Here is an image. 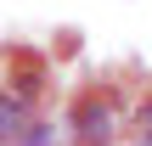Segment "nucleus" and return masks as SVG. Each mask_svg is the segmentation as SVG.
Segmentation results:
<instances>
[{"label": "nucleus", "mask_w": 152, "mask_h": 146, "mask_svg": "<svg viewBox=\"0 0 152 146\" xmlns=\"http://www.w3.org/2000/svg\"><path fill=\"white\" fill-rule=\"evenodd\" d=\"M73 141H79V146L118 141V107H113L107 96H85V101L73 107Z\"/></svg>", "instance_id": "1"}, {"label": "nucleus", "mask_w": 152, "mask_h": 146, "mask_svg": "<svg viewBox=\"0 0 152 146\" xmlns=\"http://www.w3.org/2000/svg\"><path fill=\"white\" fill-rule=\"evenodd\" d=\"M28 129H34V107L0 90V146H23Z\"/></svg>", "instance_id": "2"}, {"label": "nucleus", "mask_w": 152, "mask_h": 146, "mask_svg": "<svg viewBox=\"0 0 152 146\" xmlns=\"http://www.w3.org/2000/svg\"><path fill=\"white\" fill-rule=\"evenodd\" d=\"M6 96H17V101L34 107V101H39V68H34V62H17V68L6 73Z\"/></svg>", "instance_id": "3"}, {"label": "nucleus", "mask_w": 152, "mask_h": 146, "mask_svg": "<svg viewBox=\"0 0 152 146\" xmlns=\"http://www.w3.org/2000/svg\"><path fill=\"white\" fill-rule=\"evenodd\" d=\"M135 141H141V146H152V101L141 107V118H135Z\"/></svg>", "instance_id": "4"}, {"label": "nucleus", "mask_w": 152, "mask_h": 146, "mask_svg": "<svg viewBox=\"0 0 152 146\" xmlns=\"http://www.w3.org/2000/svg\"><path fill=\"white\" fill-rule=\"evenodd\" d=\"M23 146H51V129H45V124H39V118H34V129H28V135H23Z\"/></svg>", "instance_id": "5"}]
</instances>
